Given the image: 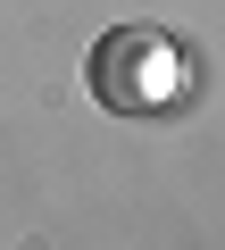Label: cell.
<instances>
[{
	"instance_id": "cell-1",
	"label": "cell",
	"mask_w": 225,
	"mask_h": 250,
	"mask_svg": "<svg viewBox=\"0 0 225 250\" xmlns=\"http://www.w3.org/2000/svg\"><path fill=\"white\" fill-rule=\"evenodd\" d=\"M83 83H92L100 108H117V117H159V108H175V92H184V50H175V34H159V25H117V34L92 42Z\"/></svg>"
}]
</instances>
